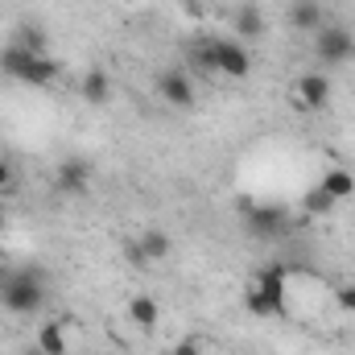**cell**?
<instances>
[{"mask_svg": "<svg viewBox=\"0 0 355 355\" xmlns=\"http://www.w3.org/2000/svg\"><path fill=\"white\" fill-rule=\"evenodd\" d=\"M297 103H302L306 112H322V107L331 103V79H327L322 71L297 75Z\"/></svg>", "mask_w": 355, "mask_h": 355, "instance_id": "obj_10", "label": "cell"}, {"mask_svg": "<svg viewBox=\"0 0 355 355\" xmlns=\"http://www.w3.org/2000/svg\"><path fill=\"white\" fill-rule=\"evenodd\" d=\"M37 352L42 355H67V327H62V322H42V331H37Z\"/></svg>", "mask_w": 355, "mask_h": 355, "instance_id": "obj_19", "label": "cell"}, {"mask_svg": "<svg viewBox=\"0 0 355 355\" xmlns=\"http://www.w3.org/2000/svg\"><path fill=\"white\" fill-rule=\"evenodd\" d=\"M170 355H202V339H182L170 347Z\"/></svg>", "mask_w": 355, "mask_h": 355, "instance_id": "obj_23", "label": "cell"}, {"mask_svg": "<svg viewBox=\"0 0 355 355\" xmlns=\"http://www.w3.org/2000/svg\"><path fill=\"white\" fill-rule=\"evenodd\" d=\"M0 227H4V223H0Z\"/></svg>", "mask_w": 355, "mask_h": 355, "instance_id": "obj_26", "label": "cell"}, {"mask_svg": "<svg viewBox=\"0 0 355 355\" xmlns=\"http://www.w3.org/2000/svg\"><path fill=\"white\" fill-rule=\"evenodd\" d=\"M252 285L257 289H265L272 297H285V285H289V265H281V261H268L252 272Z\"/></svg>", "mask_w": 355, "mask_h": 355, "instance_id": "obj_17", "label": "cell"}, {"mask_svg": "<svg viewBox=\"0 0 355 355\" xmlns=\"http://www.w3.org/2000/svg\"><path fill=\"white\" fill-rule=\"evenodd\" d=\"M124 314H128V322H132L137 331H153V327L162 322V306H157L153 293H132Z\"/></svg>", "mask_w": 355, "mask_h": 355, "instance_id": "obj_13", "label": "cell"}, {"mask_svg": "<svg viewBox=\"0 0 355 355\" xmlns=\"http://www.w3.org/2000/svg\"><path fill=\"white\" fill-rule=\"evenodd\" d=\"M265 29H268L265 12H261L257 4H240V8H236V17H232V37H236V42H244V46H248V42H261Z\"/></svg>", "mask_w": 355, "mask_h": 355, "instance_id": "obj_11", "label": "cell"}, {"mask_svg": "<svg viewBox=\"0 0 355 355\" xmlns=\"http://www.w3.org/2000/svg\"><path fill=\"white\" fill-rule=\"evenodd\" d=\"M170 248H174L170 232H162V227H145L137 240H128V244H124V257H128L137 268H145V265H153V261H166V257H170Z\"/></svg>", "mask_w": 355, "mask_h": 355, "instance_id": "obj_5", "label": "cell"}, {"mask_svg": "<svg viewBox=\"0 0 355 355\" xmlns=\"http://www.w3.org/2000/svg\"><path fill=\"white\" fill-rule=\"evenodd\" d=\"M318 186H322L335 202H343V198H352L355 194V174L352 170H343V166H335V170H327V174L318 178Z\"/></svg>", "mask_w": 355, "mask_h": 355, "instance_id": "obj_18", "label": "cell"}, {"mask_svg": "<svg viewBox=\"0 0 355 355\" xmlns=\"http://www.w3.org/2000/svg\"><path fill=\"white\" fill-rule=\"evenodd\" d=\"M29 355H42V352H29Z\"/></svg>", "mask_w": 355, "mask_h": 355, "instance_id": "obj_25", "label": "cell"}, {"mask_svg": "<svg viewBox=\"0 0 355 355\" xmlns=\"http://www.w3.org/2000/svg\"><path fill=\"white\" fill-rule=\"evenodd\" d=\"M46 42H50V33H46V25H37V21H17L12 25V33H8V46H21V50H33V54H46Z\"/></svg>", "mask_w": 355, "mask_h": 355, "instance_id": "obj_14", "label": "cell"}, {"mask_svg": "<svg viewBox=\"0 0 355 355\" xmlns=\"http://www.w3.org/2000/svg\"><path fill=\"white\" fill-rule=\"evenodd\" d=\"M0 272H4V261H0Z\"/></svg>", "mask_w": 355, "mask_h": 355, "instance_id": "obj_24", "label": "cell"}, {"mask_svg": "<svg viewBox=\"0 0 355 355\" xmlns=\"http://www.w3.org/2000/svg\"><path fill=\"white\" fill-rule=\"evenodd\" d=\"M219 75L223 79H248L252 75V54L236 37H219Z\"/></svg>", "mask_w": 355, "mask_h": 355, "instance_id": "obj_8", "label": "cell"}, {"mask_svg": "<svg viewBox=\"0 0 355 355\" xmlns=\"http://www.w3.org/2000/svg\"><path fill=\"white\" fill-rule=\"evenodd\" d=\"M12 182H17L12 162H8V157H0V194H4V190H12Z\"/></svg>", "mask_w": 355, "mask_h": 355, "instance_id": "obj_22", "label": "cell"}, {"mask_svg": "<svg viewBox=\"0 0 355 355\" xmlns=\"http://www.w3.org/2000/svg\"><path fill=\"white\" fill-rule=\"evenodd\" d=\"M310 50L322 67H347V62H355V33L347 25H322L310 37Z\"/></svg>", "mask_w": 355, "mask_h": 355, "instance_id": "obj_3", "label": "cell"}, {"mask_svg": "<svg viewBox=\"0 0 355 355\" xmlns=\"http://www.w3.org/2000/svg\"><path fill=\"white\" fill-rule=\"evenodd\" d=\"M285 297H272V293H265V289H257V285H248L244 289V310L252 314V318H281L285 314Z\"/></svg>", "mask_w": 355, "mask_h": 355, "instance_id": "obj_15", "label": "cell"}, {"mask_svg": "<svg viewBox=\"0 0 355 355\" xmlns=\"http://www.w3.org/2000/svg\"><path fill=\"white\" fill-rule=\"evenodd\" d=\"M91 186V162L87 157H62L58 170H54V190L67 194V198H79Z\"/></svg>", "mask_w": 355, "mask_h": 355, "instance_id": "obj_7", "label": "cell"}, {"mask_svg": "<svg viewBox=\"0 0 355 355\" xmlns=\"http://www.w3.org/2000/svg\"><path fill=\"white\" fill-rule=\"evenodd\" d=\"M285 21H289V29L314 37L327 25V8H322V0H289L285 4Z\"/></svg>", "mask_w": 355, "mask_h": 355, "instance_id": "obj_9", "label": "cell"}, {"mask_svg": "<svg viewBox=\"0 0 355 355\" xmlns=\"http://www.w3.org/2000/svg\"><path fill=\"white\" fill-rule=\"evenodd\" d=\"M190 4H194V0H190Z\"/></svg>", "mask_w": 355, "mask_h": 355, "instance_id": "obj_27", "label": "cell"}, {"mask_svg": "<svg viewBox=\"0 0 355 355\" xmlns=\"http://www.w3.org/2000/svg\"><path fill=\"white\" fill-rule=\"evenodd\" d=\"M335 207H339V202H335V198H331L322 186H310V190L302 194V211H306V215H314V219H327V215H335Z\"/></svg>", "mask_w": 355, "mask_h": 355, "instance_id": "obj_20", "label": "cell"}, {"mask_svg": "<svg viewBox=\"0 0 355 355\" xmlns=\"http://www.w3.org/2000/svg\"><path fill=\"white\" fill-rule=\"evenodd\" d=\"M186 50L198 75H219V37H194Z\"/></svg>", "mask_w": 355, "mask_h": 355, "instance_id": "obj_16", "label": "cell"}, {"mask_svg": "<svg viewBox=\"0 0 355 355\" xmlns=\"http://www.w3.org/2000/svg\"><path fill=\"white\" fill-rule=\"evenodd\" d=\"M157 95H162V103L166 107H174V112H190L194 107V99H198V91H194V79L186 75V71H162L157 75Z\"/></svg>", "mask_w": 355, "mask_h": 355, "instance_id": "obj_6", "label": "cell"}, {"mask_svg": "<svg viewBox=\"0 0 355 355\" xmlns=\"http://www.w3.org/2000/svg\"><path fill=\"white\" fill-rule=\"evenodd\" d=\"M240 219H244V232L252 240H281L289 232V211L277 202H248Z\"/></svg>", "mask_w": 355, "mask_h": 355, "instance_id": "obj_4", "label": "cell"}, {"mask_svg": "<svg viewBox=\"0 0 355 355\" xmlns=\"http://www.w3.org/2000/svg\"><path fill=\"white\" fill-rule=\"evenodd\" d=\"M335 302H339V310H347V314H355V281H347L339 293H335Z\"/></svg>", "mask_w": 355, "mask_h": 355, "instance_id": "obj_21", "label": "cell"}, {"mask_svg": "<svg viewBox=\"0 0 355 355\" xmlns=\"http://www.w3.org/2000/svg\"><path fill=\"white\" fill-rule=\"evenodd\" d=\"M0 302L12 314H37L46 306V285L37 281V272H12L0 285Z\"/></svg>", "mask_w": 355, "mask_h": 355, "instance_id": "obj_2", "label": "cell"}, {"mask_svg": "<svg viewBox=\"0 0 355 355\" xmlns=\"http://www.w3.org/2000/svg\"><path fill=\"white\" fill-rule=\"evenodd\" d=\"M0 75L25 87H50L58 79V62L50 54H33L21 46H0Z\"/></svg>", "mask_w": 355, "mask_h": 355, "instance_id": "obj_1", "label": "cell"}, {"mask_svg": "<svg viewBox=\"0 0 355 355\" xmlns=\"http://www.w3.org/2000/svg\"><path fill=\"white\" fill-rule=\"evenodd\" d=\"M79 95L87 99L91 107H103V103H112V95H116V87H112V75H107L103 67H91L87 75L79 79Z\"/></svg>", "mask_w": 355, "mask_h": 355, "instance_id": "obj_12", "label": "cell"}]
</instances>
